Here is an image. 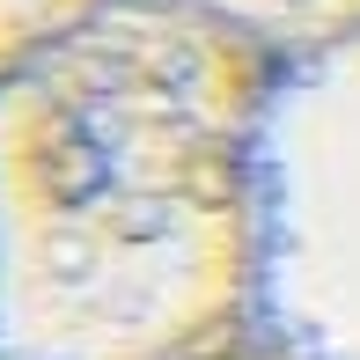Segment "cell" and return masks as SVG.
Wrapping results in <instances>:
<instances>
[{
  "mask_svg": "<svg viewBox=\"0 0 360 360\" xmlns=\"http://www.w3.org/2000/svg\"><path fill=\"white\" fill-rule=\"evenodd\" d=\"M280 67L191 0H89L0 67V360L265 338Z\"/></svg>",
  "mask_w": 360,
  "mask_h": 360,
  "instance_id": "cell-1",
  "label": "cell"
},
{
  "mask_svg": "<svg viewBox=\"0 0 360 360\" xmlns=\"http://www.w3.org/2000/svg\"><path fill=\"white\" fill-rule=\"evenodd\" d=\"M265 331L294 360H360V30L280 67Z\"/></svg>",
  "mask_w": 360,
  "mask_h": 360,
  "instance_id": "cell-2",
  "label": "cell"
},
{
  "mask_svg": "<svg viewBox=\"0 0 360 360\" xmlns=\"http://www.w3.org/2000/svg\"><path fill=\"white\" fill-rule=\"evenodd\" d=\"M191 8L250 30L280 59H309L323 44H338L346 30H360V0H191Z\"/></svg>",
  "mask_w": 360,
  "mask_h": 360,
  "instance_id": "cell-3",
  "label": "cell"
},
{
  "mask_svg": "<svg viewBox=\"0 0 360 360\" xmlns=\"http://www.w3.org/2000/svg\"><path fill=\"white\" fill-rule=\"evenodd\" d=\"M81 8H89V0H0V67H8L15 52H30L37 37H52Z\"/></svg>",
  "mask_w": 360,
  "mask_h": 360,
  "instance_id": "cell-4",
  "label": "cell"
}]
</instances>
